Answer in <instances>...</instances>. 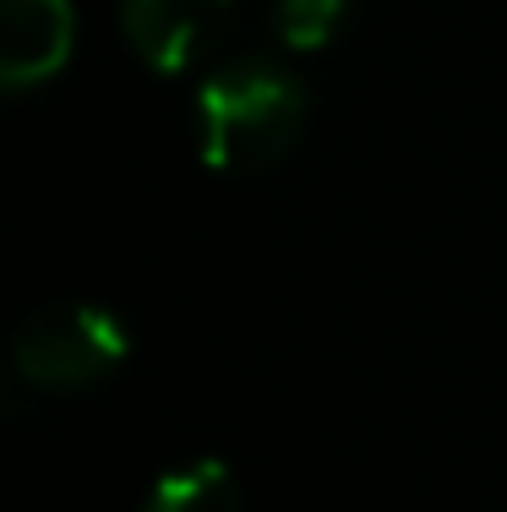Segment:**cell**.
Here are the masks:
<instances>
[{"label": "cell", "mask_w": 507, "mask_h": 512, "mask_svg": "<svg viewBox=\"0 0 507 512\" xmlns=\"http://www.w3.org/2000/svg\"><path fill=\"white\" fill-rule=\"evenodd\" d=\"M126 327L110 311L82 306V300H55L39 306L17 333V371L22 382L50 387V393H77L120 371L126 360Z\"/></svg>", "instance_id": "cell-2"}, {"label": "cell", "mask_w": 507, "mask_h": 512, "mask_svg": "<svg viewBox=\"0 0 507 512\" xmlns=\"http://www.w3.org/2000/svg\"><path fill=\"white\" fill-rule=\"evenodd\" d=\"M142 512H240L235 474H229L219 458H197V463H186V469L164 474Z\"/></svg>", "instance_id": "cell-5"}, {"label": "cell", "mask_w": 507, "mask_h": 512, "mask_svg": "<svg viewBox=\"0 0 507 512\" xmlns=\"http://www.w3.org/2000/svg\"><path fill=\"white\" fill-rule=\"evenodd\" d=\"M0 404H6V376H0Z\"/></svg>", "instance_id": "cell-7"}, {"label": "cell", "mask_w": 507, "mask_h": 512, "mask_svg": "<svg viewBox=\"0 0 507 512\" xmlns=\"http://www.w3.org/2000/svg\"><path fill=\"white\" fill-rule=\"evenodd\" d=\"M71 0H0V93L39 88L71 60Z\"/></svg>", "instance_id": "cell-3"}, {"label": "cell", "mask_w": 507, "mask_h": 512, "mask_svg": "<svg viewBox=\"0 0 507 512\" xmlns=\"http://www.w3.org/2000/svg\"><path fill=\"white\" fill-rule=\"evenodd\" d=\"M306 131V88L273 60H235L197 88V153L208 169H268Z\"/></svg>", "instance_id": "cell-1"}, {"label": "cell", "mask_w": 507, "mask_h": 512, "mask_svg": "<svg viewBox=\"0 0 507 512\" xmlns=\"http://www.w3.org/2000/svg\"><path fill=\"white\" fill-rule=\"evenodd\" d=\"M235 0H120L126 44L159 71H186L224 33Z\"/></svg>", "instance_id": "cell-4"}, {"label": "cell", "mask_w": 507, "mask_h": 512, "mask_svg": "<svg viewBox=\"0 0 507 512\" xmlns=\"http://www.w3.org/2000/svg\"><path fill=\"white\" fill-rule=\"evenodd\" d=\"M344 11H349V0H279L273 28H279V39L289 50H322L338 33Z\"/></svg>", "instance_id": "cell-6"}]
</instances>
